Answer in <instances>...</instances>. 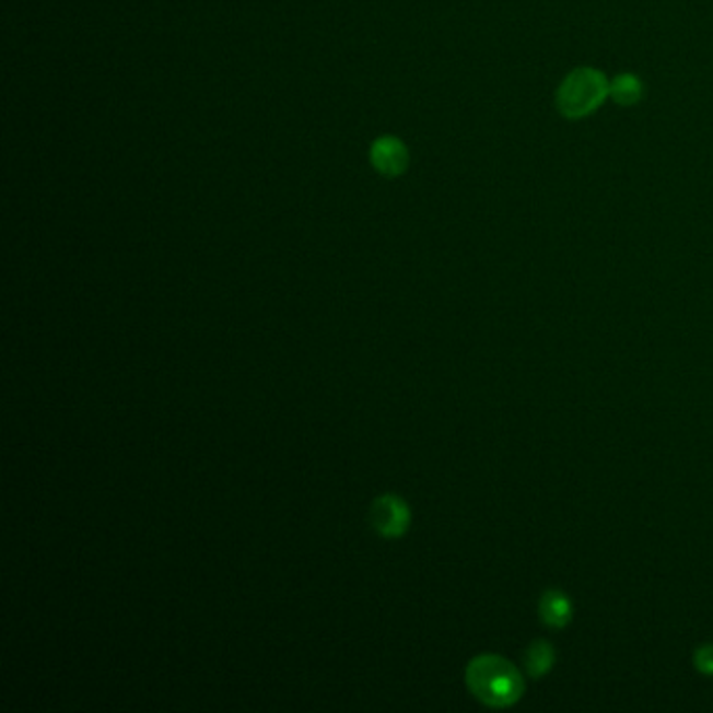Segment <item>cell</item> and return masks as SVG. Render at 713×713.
I'll return each mask as SVG.
<instances>
[{"label":"cell","instance_id":"obj_1","mask_svg":"<svg viewBox=\"0 0 713 713\" xmlns=\"http://www.w3.org/2000/svg\"><path fill=\"white\" fill-rule=\"evenodd\" d=\"M467 687L490 708H509L524 694L522 671L499 655H479L467 667Z\"/></svg>","mask_w":713,"mask_h":713},{"label":"cell","instance_id":"obj_2","mask_svg":"<svg viewBox=\"0 0 713 713\" xmlns=\"http://www.w3.org/2000/svg\"><path fill=\"white\" fill-rule=\"evenodd\" d=\"M611 93V86L595 70H577L571 73L559 91V107L565 116L580 118L591 114L600 101Z\"/></svg>","mask_w":713,"mask_h":713},{"label":"cell","instance_id":"obj_3","mask_svg":"<svg viewBox=\"0 0 713 713\" xmlns=\"http://www.w3.org/2000/svg\"><path fill=\"white\" fill-rule=\"evenodd\" d=\"M369 517L383 538H400L405 536L410 524V509L405 500L394 494H385L373 502Z\"/></svg>","mask_w":713,"mask_h":713},{"label":"cell","instance_id":"obj_4","mask_svg":"<svg viewBox=\"0 0 713 713\" xmlns=\"http://www.w3.org/2000/svg\"><path fill=\"white\" fill-rule=\"evenodd\" d=\"M540 619L547 623L548 628H554V630H561L565 628L571 621V600L568 598L565 593L561 591H548L540 598Z\"/></svg>","mask_w":713,"mask_h":713},{"label":"cell","instance_id":"obj_5","mask_svg":"<svg viewBox=\"0 0 713 713\" xmlns=\"http://www.w3.org/2000/svg\"><path fill=\"white\" fill-rule=\"evenodd\" d=\"M373 164L387 176L400 174L406 167L405 144L394 139H381L379 143L373 147Z\"/></svg>","mask_w":713,"mask_h":713},{"label":"cell","instance_id":"obj_6","mask_svg":"<svg viewBox=\"0 0 713 713\" xmlns=\"http://www.w3.org/2000/svg\"><path fill=\"white\" fill-rule=\"evenodd\" d=\"M554 666V648L547 641H536L525 653V667L531 678H540Z\"/></svg>","mask_w":713,"mask_h":713},{"label":"cell","instance_id":"obj_7","mask_svg":"<svg viewBox=\"0 0 713 713\" xmlns=\"http://www.w3.org/2000/svg\"><path fill=\"white\" fill-rule=\"evenodd\" d=\"M611 95L616 96L619 103H632L641 95V86L632 75H621L611 84Z\"/></svg>","mask_w":713,"mask_h":713},{"label":"cell","instance_id":"obj_8","mask_svg":"<svg viewBox=\"0 0 713 713\" xmlns=\"http://www.w3.org/2000/svg\"><path fill=\"white\" fill-rule=\"evenodd\" d=\"M694 666L703 674H713V644H705L694 653Z\"/></svg>","mask_w":713,"mask_h":713}]
</instances>
